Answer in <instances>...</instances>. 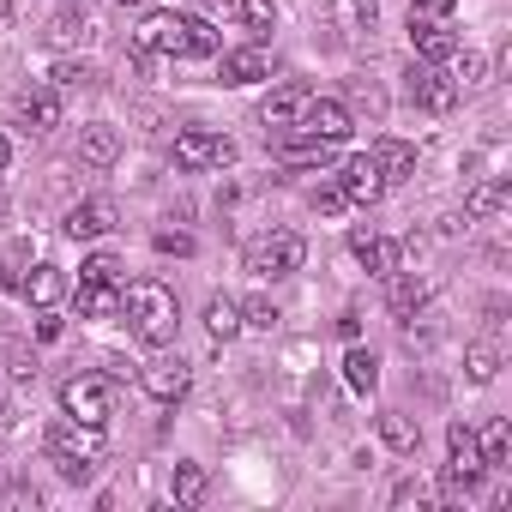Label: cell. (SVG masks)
Segmentation results:
<instances>
[{
	"label": "cell",
	"instance_id": "cell-1",
	"mask_svg": "<svg viewBox=\"0 0 512 512\" xmlns=\"http://www.w3.org/2000/svg\"><path fill=\"white\" fill-rule=\"evenodd\" d=\"M121 308H127V326H133V338H139L145 350H163V344H175L181 302H175V290H169V284H157V278H139V284H127Z\"/></svg>",
	"mask_w": 512,
	"mask_h": 512
},
{
	"label": "cell",
	"instance_id": "cell-2",
	"mask_svg": "<svg viewBox=\"0 0 512 512\" xmlns=\"http://www.w3.org/2000/svg\"><path fill=\"white\" fill-rule=\"evenodd\" d=\"M49 458L61 464V476L85 482V476L97 470V458H103V428H91V422H73V416H61V422L49 428Z\"/></svg>",
	"mask_w": 512,
	"mask_h": 512
},
{
	"label": "cell",
	"instance_id": "cell-3",
	"mask_svg": "<svg viewBox=\"0 0 512 512\" xmlns=\"http://www.w3.org/2000/svg\"><path fill=\"white\" fill-rule=\"evenodd\" d=\"M482 476H488V464H482L476 428L452 422V428H446V500H464V494H470Z\"/></svg>",
	"mask_w": 512,
	"mask_h": 512
},
{
	"label": "cell",
	"instance_id": "cell-4",
	"mask_svg": "<svg viewBox=\"0 0 512 512\" xmlns=\"http://www.w3.org/2000/svg\"><path fill=\"white\" fill-rule=\"evenodd\" d=\"M61 410H67L73 422L103 428L109 410H115V386H109V374H73V380L61 386Z\"/></svg>",
	"mask_w": 512,
	"mask_h": 512
},
{
	"label": "cell",
	"instance_id": "cell-5",
	"mask_svg": "<svg viewBox=\"0 0 512 512\" xmlns=\"http://www.w3.org/2000/svg\"><path fill=\"white\" fill-rule=\"evenodd\" d=\"M302 260H308V241H302L296 229H278V235H266V241H253L247 272H260V278H290Z\"/></svg>",
	"mask_w": 512,
	"mask_h": 512
},
{
	"label": "cell",
	"instance_id": "cell-6",
	"mask_svg": "<svg viewBox=\"0 0 512 512\" xmlns=\"http://www.w3.org/2000/svg\"><path fill=\"white\" fill-rule=\"evenodd\" d=\"M175 163H181V169H229V163H235V145H229L223 133L187 127V133H175Z\"/></svg>",
	"mask_w": 512,
	"mask_h": 512
},
{
	"label": "cell",
	"instance_id": "cell-7",
	"mask_svg": "<svg viewBox=\"0 0 512 512\" xmlns=\"http://www.w3.org/2000/svg\"><path fill=\"white\" fill-rule=\"evenodd\" d=\"M139 55H187V19L181 13H145L133 31Z\"/></svg>",
	"mask_w": 512,
	"mask_h": 512
},
{
	"label": "cell",
	"instance_id": "cell-8",
	"mask_svg": "<svg viewBox=\"0 0 512 512\" xmlns=\"http://www.w3.org/2000/svg\"><path fill=\"white\" fill-rule=\"evenodd\" d=\"M139 386H145L157 404H181V398H187V386H193V368H187L181 356H157V362H145Z\"/></svg>",
	"mask_w": 512,
	"mask_h": 512
},
{
	"label": "cell",
	"instance_id": "cell-9",
	"mask_svg": "<svg viewBox=\"0 0 512 512\" xmlns=\"http://www.w3.org/2000/svg\"><path fill=\"white\" fill-rule=\"evenodd\" d=\"M302 133H314V139H326V145H344L356 127H350V109L338 103V97H314L308 109H302V121H296Z\"/></svg>",
	"mask_w": 512,
	"mask_h": 512
},
{
	"label": "cell",
	"instance_id": "cell-10",
	"mask_svg": "<svg viewBox=\"0 0 512 512\" xmlns=\"http://www.w3.org/2000/svg\"><path fill=\"white\" fill-rule=\"evenodd\" d=\"M410 103L428 109V115H446V109L458 103V79L440 73V67H416V73H410Z\"/></svg>",
	"mask_w": 512,
	"mask_h": 512
},
{
	"label": "cell",
	"instance_id": "cell-11",
	"mask_svg": "<svg viewBox=\"0 0 512 512\" xmlns=\"http://www.w3.org/2000/svg\"><path fill=\"white\" fill-rule=\"evenodd\" d=\"M115 223H121L115 199H79V205L67 211V235H73V241H97V235H109Z\"/></svg>",
	"mask_w": 512,
	"mask_h": 512
},
{
	"label": "cell",
	"instance_id": "cell-12",
	"mask_svg": "<svg viewBox=\"0 0 512 512\" xmlns=\"http://www.w3.org/2000/svg\"><path fill=\"white\" fill-rule=\"evenodd\" d=\"M350 253H356L368 272H380V278H392V272H398V260H404V247H398V241H386V235H374V229H356V235H350Z\"/></svg>",
	"mask_w": 512,
	"mask_h": 512
},
{
	"label": "cell",
	"instance_id": "cell-13",
	"mask_svg": "<svg viewBox=\"0 0 512 512\" xmlns=\"http://www.w3.org/2000/svg\"><path fill=\"white\" fill-rule=\"evenodd\" d=\"M410 49L440 67V61L458 55V37H452V25H440V19H410Z\"/></svg>",
	"mask_w": 512,
	"mask_h": 512
},
{
	"label": "cell",
	"instance_id": "cell-14",
	"mask_svg": "<svg viewBox=\"0 0 512 512\" xmlns=\"http://www.w3.org/2000/svg\"><path fill=\"white\" fill-rule=\"evenodd\" d=\"M308 103H314V91H308L302 79H290V85H278V91L266 97V109H260V121H266V127H296Z\"/></svg>",
	"mask_w": 512,
	"mask_h": 512
},
{
	"label": "cell",
	"instance_id": "cell-15",
	"mask_svg": "<svg viewBox=\"0 0 512 512\" xmlns=\"http://www.w3.org/2000/svg\"><path fill=\"white\" fill-rule=\"evenodd\" d=\"M19 121H25L31 133H55V127H61V91H55V85L19 91Z\"/></svg>",
	"mask_w": 512,
	"mask_h": 512
},
{
	"label": "cell",
	"instance_id": "cell-16",
	"mask_svg": "<svg viewBox=\"0 0 512 512\" xmlns=\"http://www.w3.org/2000/svg\"><path fill=\"white\" fill-rule=\"evenodd\" d=\"M368 157H374V169H380V181H386V187L416 175V145H404V139H374V145H368Z\"/></svg>",
	"mask_w": 512,
	"mask_h": 512
},
{
	"label": "cell",
	"instance_id": "cell-17",
	"mask_svg": "<svg viewBox=\"0 0 512 512\" xmlns=\"http://www.w3.org/2000/svg\"><path fill=\"white\" fill-rule=\"evenodd\" d=\"M338 187H344V199H350V205H374V199L386 193V181H380V169H374V157H368V151L344 163V181H338Z\"/></svg>",
	"mask_w": 512,
	"mask_h": 512
},
{
	"label": "cell",
	"instance_id": "cell-18",
	"mask_svg": "<svg viewBox=\"0 0 512 512\" xmlns=\"http://www.w3.org/2000/svg\"><path fill=\"white\" fill-rule=\"evenodd\" d=\"M79 157H85L91 169H109V163L121 157V127H109V121L79 127Z\"/></svg>",
	"mask_w": 512,
	"mask_h": 512
},
{
	"label": "cell",
	"instance_id": "cell-19",
	"mask_svg": "<svg viewBox=\"0 0 512 512\" xmlns=\"http://www.w3.org/2000/svg\"><path fill=\"white\" fill-rule=\"evenodd\" d=\"M73 308H79L85 320H109V314H121V290H115V284H97V278H79Z\"/></svg>",
	"mask_w": 512,
	"mask_h": 512
},
{
	"label": "cell",
	"instance_id": "cell-20",
	"mask_svg": "<svg viewBox=\"0 0 512 512\" xmlns=\"http://www.w3.org/2000/svg\"><path fill=\"white\" fill-rule=\"evenodd\" d=\"M266 79V49H229L223 55V85H260Z\"/></svg>",
	"mask_w": 512,
	"mask_h": 512
},
{
	"label": "cell",
	"instance_id": "cell-21",
	"mask_svg": "<svg viewBox=\"0 0 512 512\" xmlns=\"http://www.w3.org/2000/svg\"><path fill=\"white\" fill-rule=\"evenodd\" d=\"M278 157H284L290 169H326V163H332V145H326V139H314V133H302V139H290Z\"/></svg>",
	"mask_w": 512,
	"mask_h": 512
},
{
	"label": "cell",
	"instance_id": "cell-22",
	"mask_svg": "<svg viewBox=\"0 0 512 512\" xmlns=\"http://www.w3.org/2000/svg\"><path fill=\"white\" fill-rule=\"evenodd\" d=\"M229 13H235L253 37H272V31H278V7H272V0H229Z\"/></svg>",
	"mask_w": 512,
	"mask_h": 512
},
{
	"label": "cell",
	"instance_id": "cell-23",
	"mask_svg": "<svg viewBox=\"0 0 512 512\" xmlns=\"http://www.w3.org/2000/svg\"><path fill=\"white\" fill-rule=\"evenodd\" d=\"M49 37H55V43H91L97 25H91V13H79V7H61V13L49 19Z\"/></svg>",
	"mask_w": 512,
	"mask_h": 512
},
{
	"label": "cell",
	"instance_id": "cell-24",
	"mask_svg": "<svg viewBox=\"0 0 512 512\" xmlns=\"http://www.w3.org/2000/svg\"><path fill=\"white\" fill-rule=\"evenodd\" d=\"M61 290H67V278H61V266H37V272L25 278V290H19V296H31L37 308H55V302H61Z\"/></svg>",
	"mask_w": 512,
	"mask_h": 512
},
{
	"label": "cell",
	"instance_id": "cell-25",
	"mask_svg": "<svg viewBox=\"0 0 512 512\" xmlns=\"http://www.w3.org/2000/svg\"><path fill=\"white\" fill-rule=\"evenodd\" d=\"M422 302H428V284H422V278H398V272H392V296H386V308H392L398 320H410V314H422Z\"/></svg>",
	"mask_w": 512,
	"mask_h": 512
},
{
	"label": "cell",
	"instance_id": "cell-26",
	"mask_svg": "<svg viewBox=\"0 0 512 512\" xmlns=\"http://www.w3.org/2000/svg\"><path fill=\"white\" fill-rule=\"evenodd\" d=\"M205 332H211L217 344H229V338L241 332V308H235L229 296H211V302H205Z\"/></svg>",
	"mask_w": 512,
	"mask_h": 512
},
{
	"label": "cell",
	"instance_id": "cell-27",
	"mask_svg": "<svg viewBox=\"0 0 512 512\" xmlns=\"http://www.w3.org/2000/svg\"><path fill=\"white\" fill-rule=\"evenodd\" d=\"M380 440H386L392 452H416V446H422V428H416L404 410H386V416H380Z\"/></svg>",
	"mask_w": 512,
	"mask_h": 512
},
{
	"label": "cell",
	"instance_id": "cell-28",
	"mask_svg": "<svg viewBox=\"0 0 512 512\" xmlns=\"http://www.w3.org/2000/svg\"><path fill=\"white\" fill-rule=\"evenodd\" d=\"M500 211H506V181H482V187H470L464 217H500Z\"/></svg>",
	"mask_w": 512,
	"mask_h": 512
},
{
	"label": "cell",
	"instance_id": "cell-29",
	"mask_svg": "<svg viewBox=\"0 0 512 512\" xmlns=\"http://www.w3.org/2000/svg\"><path fill=\"white\" fill-rule=\"evenodd\" d=\"M169 494H175L181 506H199V500H205V470H199V464H175V470H169Z\"/></svg>",
	"mask_w": 512,
	"mask_h": 512
},
{
	"label": "cell",
	"instance_id": "cell-30",
	"mask_svg": "<svg viewBox=\"0 0 512 512\" xmlns=\"http://www.w3.org/2000/svg\"><path fill=\"white\" fill-rule=\"evenodd\" d=\"M344 380H350V392H374L380 386V362L368 350H350L344 356Z\"/></svg>",
	"mask_w": 512,
	"mask_h": 512
},
{
	"label": "cell",
	"instance_id": "cell-31",
	"mask_svg": "<svg viewBox=\"0 0 512 512\" xmlns=\"http://www.w3.org/2000/svg\"><path fill=\"white\" fill-rule=\"evenodd\" d=\"M49 85H55V91H85V85H97V67H91V61H55Z\"/></svg>",
	"mask_w": 512,
	"mask_h": 512
},
{
	"label": "cell",
	"instance_id": "cell-32",
	"mask_svg": "<svg viewBox=\"0 0 512 512\" xmlns=\"http://www.w3.org/2000/svg\"><path fill=\"white\" fill-rule=\"evenodd\" d=\"M476 446H482V464L494 470V464H506V452H512V428H506V422H488V428L476 434Z\"/></svg>",
	"mask_w": 512,
	"mask_h": 512
},
{
	"label": "cell",
	"instance_id": "cell-33",
	"mask_svg": "<svg viewBox=\"0 0 512 512\" xmlns=\"http://www.w3.org/2000/svg\"><path fill=\"white\" fill-rule=\"evenodd\" d=\"M464 368H470V380H476V386H488V380L500 374V350H494V344H470Z\"/></svg>",
	"mask_w": 512,
	"mask_h": 512
},
{
	"label": "cell",
	"instance_id": "cell-34",
	"mask_svg": "<svg viewBox=\"0 0 512 512\" xmlns=\"http://www.w3.org/2000/svg\"><path fill=\"white\" fill-rule=\"evenodd\" d=\"M37 506H43V494L31 482H7V488H0V512H37Z\"/></svg>",
	"mask_w": 512,
	"mask_h": 512
},
{
	"label": "cell",
	"instance_id": "cell-35",
	"mask_svg": "<svg viewBox=\"0 0 512 512\" xmlns=\"http://www.w3.org/2000/svg\"><path fill=\"white\" fill-rule=\"evenodd\" d=\"M223 37L211 31V19H187V55H217Z\"/></svg>",
	"mask_w": 512,
	"mask_h": 512
},
{
	"label": "cell",
	"instance_id": "cell-36",
	"mask_svg": "<svg viewBox=\"0 0 512 512\" xmlns=\"http://www.w3.org/2000/svg\"><path fill=\"white\" fill-rule=\"evenodd\" d=\"M79 278H97V284H115V278H121V260H115V253H91V260L79 266Z\"/></svg>",
	"mask_w": 512,
	"mask_h": 512
},
{
	"label": "cell",
	"instance_id": "cell-37",
	"mask_svg": "<svg viewBox=\"0 0 512 512\" xmlns=\"http://www.w3.org/2000/svg\"><path fill=\"white\" fill-rule=\"evenodd\" d=\"M241 326H260V332H272V326H278V308H272L266 296H260V302H247V308H241Z\"/></svg>",
	"mask_w": 512,
	"mask_h": 512
},
{
	"label": "cell",
	"instance_id": "cell-38",
	"mask_svg": "<svg viewBox=\"0 0 512 512\" xmlns=\"http://www.w3.org/2000/svg\"><path fill=\"white\" fill-rule=\"evenodd\" d=\"M157 253H175V260H187V253H193V235H187V229H157Z\"/></svg>",
	"mask_w": 512,
	"mask_h": 512
},
{
	"label": "cell",
	"instance_id": "cell-39",
	"mask_svg": "<svg viewBox=\"0 0 512 512\" xmlns=\"http://www.w3.org/2000/svg\"><path fill=\"white\" fill-rule=\"evenodd\" d=\"M452 7H458V0H416V7H410V19H452Z\"/></svg>",
	"mask_w": 512,
	"mask_h": 512
},
{
	"label": "cell",
	"instance_id": "cell-40",
	"mask_svg": "<svg viewBox=\"0 0 512 512\" xmlns=\"http://www.w3.org/2000/svg\"><path fill=\"white\" fill-rule=\"evenodd\" d=\"M0 290H13V296L25 290V253H13V260L0 266Z\"/></svg>",
	"mask_w": 512,
	"mask_h": 512
},
{
	"label": "cell",
	"instance_id": "cell-41",
	"mask_svg": "<svg viewBox=\"0 0 512 512\" xmlns=\"http://www.w3.org/2000/svg\"><path fill=\"white\" fill-rule=\"evenodd\" d=\"M344 205H350V199H344V187H320V193H314V211H320V217H338Z\"/></svg>",
	"mask_w": 512,
	"mask_h": 512
},
{
	"label": "cell",
	"instance_id": "cell-42",
	"mask_svg": "<svg viewBox=\"0 0 512 512\" xmlns=\"http://www.w3.org/2000/svg\"><path fill=\"white\" fill-rule=\"evenodd\" d=\"M37 338H43V344L61 338V314H55V308H37Z\"/></svg>",
	"mask_w": 512,
	"mask_h": 512
},
{
	"label": "cell",
	"instance_id": "cell-43",
	"mask_svg": "<svg viewBox=\"0 0 512 512\" xmlns=\"http://www.w3.org/2000/svg\"><path fill=\"white\" fill-rule=\"evenodd\" d=\"M482 73H488V61H482V55H464V67H458V79H464V85H482Z\"/></svg>",
	"mask_w": 512,
	"mask_h": 512
},
{
	"label": "cell",
	"instance_id": "cell-44",
	"mask_svg": "<svg viewBox=\"0 0 512 512\" xmlns=\"http://www.w3.org/2000/svg\"><path fill=\"white\" fill-rule=\"evenodd\" d=\"M13 374H19V380H37V362H31L25 350H13Z\"/></svg>",
	"mask_w": 512,
	"mask_h": 512
},
{
	"label": "cell",
	"instance_id": "cell-45",
	"mask_svg": "<svg viewBox=\"0 0 512 512\" xmlns=\"http://www.w3.org/2000/svg\"><path fill=\"white\" fill-rule=\"evenodd\" d=\"M13 163V145H7V133H0V169H7Z\"/></svg>",
	"mask_w": 512,
	"mask_h": 512
},
{
	"label": "cell",
	"instance_id": "cell-46",
	"mask_svg": "<svg viewBox=\"0 0 512 512\" xmlns=\"http://www.w3.org/2000/svg\"><path fill=\"white\" fill-rule=\"evenodd\" d=\"M7 19H13V7H7V0H0V25H7Z\"/></svg>",
	"mask_w": 512,
	"mask_h": 512
},
{
	"label": "cell",
	"instance_id": "cell-47",
	"mask_svg": "<svg viewBox=\"0 0 512 512\" xmlns=\"http://www.w3.org/2000/svg\"><path fill=\"white\" fill-rule=\"evenodd\" d=\"M115 7H139V0H115Z\"/></svg>",
	"mask_w": 512,
	"mask_h": 512
}]
</instances>
